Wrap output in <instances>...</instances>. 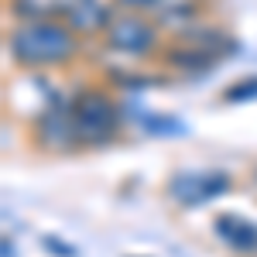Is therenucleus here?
Here are the masks:
<instances>
[{
  "label": "nucleus",
  "mask_w": 257,
  "mask_h": 257,
  "mask_svg": "<svg viewBox=\"0 0 257 257\" xmlns=\"http://www.w3.org/2000/svg\"><path fill=\"white\" fill-rule=\"evenodd\" d=\"M7 52L21 69H52L62 62L76 59L79 38L69 21L59 18H31L11 28Z\"/></svg>",
  "instance_id": "f257e3e1"
},
{
  "label": "nucleus",
  "mask_w": 257,
  "mask_h": 257,
  "mask_svg": "<svg viewBox=\"0 0 257 257\" xmlns=\"http://www.w3.org/2000/svg\"><path fill=\"white\" fill-rule=\"evenodd\" d=\"M113 4L131 14L151 18L158 28H172L175 35L202 18V0H113Z\"/></svg>",
  "instance_id": "39448f33"
},
{
  "label": "nucleus",
  "mask_w": 257,
  "mask_h": 257,
  "mask_svg": "<svg viewBox=\"0 0 257 257\" xmlns=\"http://www.w3.org/2000/svg\"><path fill=\"white\" fill-rule=\"evenodd\" d=\"M230 185L233 182H230L226 172H175L165 182V196L172 199L175 206L192 209V206H202L209 199L223 196Z\"/></svg>",
  "instance_id": "20e7f679"
},
{
  "label": "nucleus",
  "mask_w": 257,
  "mask_h": 257,
  "mask_svg": "<svg viewBox=\"0 0 257 257\" xmlns=\"http://www.w3.org/2000/svg\"><path fill=\"white\" fill-rule=\"evenodd\" d=\"M254 96H257V76L233 82V86L223 93V99H226V103H243V99H254Z\"/></svg>",
  "instance_id": "0eeeda50"
},
{
  "label": "nucleus",
  "mask_w": 257,
  "mask_h": 257,
  "mask_svg": "<svg viewBox=\"0 0 257 257\" xmlns=\"http://www.w3.org/2000/svg\"><path fill=\"white\" fill-rule=\"evenodd\" d=\"M41 243H45L48 250H55V254H59V257H76V247H65V243H59V240H55V237H45V240H41Z\"/></svg>",
  "instance_id": "6e6552de"
},
{
  "label": "nucleus",
  "mask_w": 257,
  "mask_h": 257,
  "mask_svg": "<svg viewBox=\"0 0 257 257\" xmlns=\"http://www.w3.org/2000/svg\"><path fill=\"white\" fill-rule=\"evenodd\" d=\"M213 233L223 247H230L240 257H257V223L243 219L240 213H219L213 219Z\"/></svg>",
  "instance_id": "423d86ee"
},
{
  "label": "nucleus",
  "mask_w": 257,
  "mask_h": 257,
  "mask_svg": "<svg viewBox=\"0 0 257 257\" xmlns=\"http://www.w3.org/2000/svg\"><path fill=\"white\" fill-rule=\"evenodd\" d=\"M158 24L144 14H131V11H120L110 14V21L103 24V41L120 52V55H151L158 52Z\"/></svg>",
  "instance_id": "7ed1b4c3"
},
{
  "label": "nucleus",
  "mask_w": 257,
  "mask_h": 257,
  "mask_svg": "<svg viewBox=\"0 0 257 257\" xmlns=\"http://www.w3.org/2000/svg\"><path fill=\"white\" fill-rule=\"evenodd\" d=\"M69 120H72V134L76 148H103L117 138L120 131V110L113 96L106 89H79L69 99Z\"/></svg>",
  "instance_id": "f03ea898"
}]
</instances>
